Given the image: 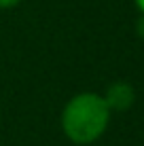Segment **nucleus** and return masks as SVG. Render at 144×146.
<instances>
[{"mask_svg":"<svg viewBox=\"0 0 144 146\" xmlns=\"http://www.w3.org/2000/svg\"><path fill=\"white\" fill-rule=\"evenodd\" d=\"M102 98L106 102V106L110 108V112H125L136 102V89L125 80H117V83L106 87V93Z\"/></svg>","mask_w":144,"mask_h":146,"instance_id":"2","label":"nucleus"},{"mask_svg":"<svg viewBox=\"0 0 144 146\" xmlns=\"http://www.w3.org/2000/svg\"><path fill=\"white\" fill-rule=\"evenodd\" d=\"M19 2H21V0H0V9H13V7H17Z\"/></svg>","mask_w":144,"mask_h":146,"instance_id":"4","label":"nucleus"},{"mask_svg":"<svg viewBox=\"0 0 144 146\" xmlns=\"http://www.w3.org/2000/svg\"><path fill=\"white\" fill-rule=\"evenodd\" d=\"M136 2V7L140 9V13H144V0H133Z\"/></svg>","mask_w":144,"mask_h":146,"instance_id":"5","label":"nucleus"},{"mask_svg":"<svg viewBox=\"0 0 144 146\" xmlns=\"http://www.w3.org/2000/svg\"><path fill=\"white\" fill-rule=\"evenodd\" d=\"M110 108L102 95L93 91L76 93L62 110V131L74 144H91L106 131L110 123Z\"/></svg>","mask_w":144,"mask_h":146,"instance_id":"1","label":"nucleus"},{"mask_svg":"<svg viewBox=\"0 0 144 146\" xmlns=\"http://www.w3.org/2000/svg\"><path fill=\"white\" fill-rule=\"evenodd\" d=\"M136 32H138V36L144 40V13H140V17H138V21H136Z\"/></svg>","mask_w":144,"mask_h":146,"instance_id":"3","label":"nucleus"}]
</instances>
